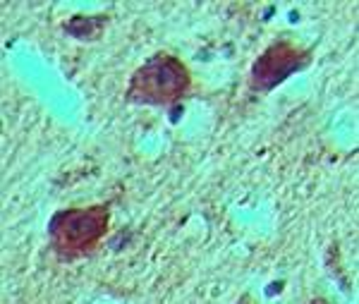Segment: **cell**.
I'll list each match as a JSON object with an SVG mask.
<instances>
[{
  "instance_id": "cell-3",
  "label": "cell",
  "mask_w": 359,
  "mask_h": 304,
  "mask_svg": "<svg viewBox=\"0 0 359 304\" xmlns=\"http://www.w3.org/2000/svg\"><path fill=\"white\" fill-rule=\"evenodd\" d=\"M306 62H309V51L299 48L290 41H278V44L269 46L252 65V89L271 91L273 86L283 84L292 72L302 70Z\"/></svg>"
},
{
  "instance_id": "cell-1",
  "label": "cell",
  "mask_w": 359,
  "mask_h": 304,
  "mask_svg": "<svg viewBox=\"0 0 359 304\" xmlns=\"http://www.w3.org/2000/svg\"><path fill=\"white\" fill-rule=\"evenodd\" d=\"M189 89V72L177 58L158 53L132 74L127 98L144 106H170Z\"/></svg>"
},
{
  "instance_id": "cell-2",
  "label": "cell",
  "mask_w": 359,
  "mask_h": 304,
  "mask_svg": "<svg viewBox=\"0 0 359 304\" xmlns=\"http://www.w3.org/2000/svg\"><path fill=\"white\" fill-rule=\"evenodd\" d=\"M108 230V209H69L50 220V239L62 254H79L96 247V242Z\"/></svg>"
}]
</instances>
